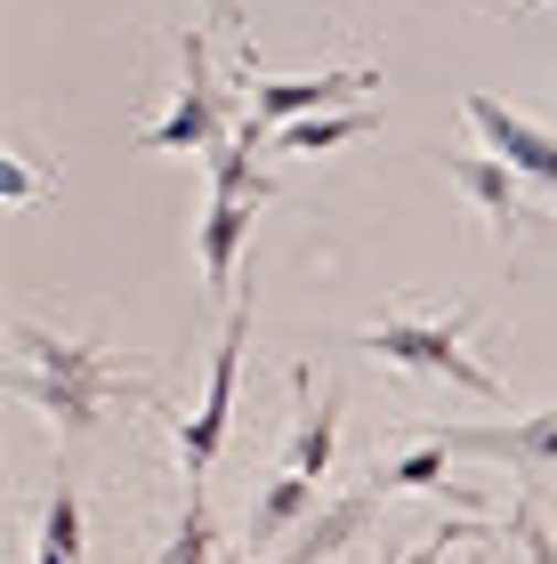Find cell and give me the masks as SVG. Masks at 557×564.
<instances>
[{
  "label": "cell",
  "instance_id": "6da1fadb",
  "mask_svg": "<svg viewBox=\"0 0 557 564\" xmlns=\"http://www.w3.org/2000/svg\"><path fill=\"white\" fill-rule=\"evenodd\" d=\"M9 347H17V364H9V395L17 403H33V412L49 427H65V435H89L97 412L106 403H154L130 379V364H114L97 339H57V330H41V323H9ZM162 412V403H154Z\"/></svg>",
  "mask_w": 557,
  "mask_h": 564
},
{
  "label": "cell",
  "instance_id": "30bf717a",
  "mask_svg": "<svg viewBox=\"0 0 557 564\" xmlns=\"http://www.w3.org/2000/svg\"><path fill=\"white\" fill-rule=\"evenodd\" d=\"M372 524H379V492H372V484H347V492H332L308 524H299L291 549H275V564H332L356 541H372Z\"/></svg>",
  "mask_w": 557,
  "mask_h": 564
},
{
  "label": "cell",
  "instance_id": "44dd1931",
  "mask_svg": "<svg viewBox=\"0 0 557 564\" xmlns=\"http://www.w3.org/2000/svg\"><path fill=\"white\" fill-rule=\"evenodd\" d=\"M202 17H211L218 33H243V0H202Z\"/></svg>",
  "mask_w": 557,
  "mask_h": 564
},
{
  "label": "cell",
  "instance_id": "52a82bcc",
  "mask_svg": "<svg viewBox=\"0 0 557 564\" xmlns=\"http://www.w3.org/2000/svg\"><path fill=\"white\" fill-rule=\"evenodd\" d=\"M437 444L452 459H493L517 476H557V403L549 412H517L501 427H437Z\"/></svg>",
  "mask_w": 557,
  "mask_h": 564
},
{
  "label": "cell",
  "instance_id": "4fadbf2b",
  "mask_svg": "<svg viewBox=\"0 0 557 564\" xmlns=\"http://www.w3.org/2000/svg\"><path fill=\"white\" fill-rule=\"evenodd\" d=\"M250 226H259V210H250V202H211V210H202V226H194V259H202V291H211V299L235 291V267H243Z\"/></svg>",
  "mask_w": 557,
  "mask_h": 564
},
{
  "label": "cell",
  "instance_id": "d6986e66",
  "mask_svg": "<svg viewBox=\"0 0 557 564\" xmlns=\"http://www.w3.org/2000/svg\"><path fill=\"white\" fill-rule=\"evenodd\" d=\"M0 194H9L17 202V210H24V202H41V170L33 162H24V153L9 145V153H0Z\"/></svg>",
  "mask_w": 557,
  "mask_h": 564
},
{
  "label": "cell",
  "instance_id": "277c9868",
  "mask_svg": "<svg viewBox=\"0 0 557 564\" xmlns=\"http://www.w3.org/2000/svg\"><path fill=\"white\" fill-rule=\"evenodd\" d=\"M243 113L259 121V130H291V121H315V113H347V106H364L372 89H388L379 82V65H340V73H250L243 82Z\"/></svg>",
  "mask_w": 557,
  "mask_h": 564
},
{
  "label": "cell",
  "instance_id": "7a4b0ae2",
  "mask_svg": "<svg viewBox=\"0 0 557 564\" xmlns=\"http://www.w3.org/2000/svg\"><path fill=\"white\" fill-rule=\"evenodd\" d=\"M469 330H476V306H452V315H379V323H364L356 347L379 355V364H396V371L452 379L476 403H510V379L485 355H469Z\"/></svg>",
  "mask_w": 557,
  "mask_h": 564
},
{
  "label": "cell",
  "instance_id": "7402d4cb",
  "mask_svg": "<svg viewBox=\"0 0 557 564\" xmlns=\"http://www.w3.org/2000/svg\"><path fill=\"white\" fill-rule=\"evenodd\" d=\"M469 564H485V556H469Z\"/></svg>",
  "mask_w": 557,
  "mask_h": 564
},
{
  "label": "cell",
  "instance_id": "e0dca14e",
  "mask_svg": "<svg viewBox=\"0 0 557 564\" xmlns=\"http://www.w3.org/2000/svg\"><path fill=\"white\" fill-rule=\"evenodd\" d=\"M379 130V106H347V113H315V121H291V130H275L283 153H340Z\"/></svg>",
  "mask_w": 557,
  "mask_h": 564
},
{
  "label": "cell",
  "instance_id": "7c38bea8",
  "mask_svg": "<svg viewBox=\"0 0 557 564\" xmlns=\"http://www.w3.org/2000/svg\"><path fill=\"white\" fill-rule=\"evenodd\" d=\"M259 121H235V130H226L211 153H202V162H211V202H250V210H267V202H275V177L259 170Z\"/></svg>",
  "mask_w": 557,
  "mask_h": 564
},
{
  "label": "cell",
  "instance_id": "3957f363",
  "mask_svg": "<svg viewBox=\"0 0 557 564\" xmlns=\"http://www.w3.org/2000/svg\"><path fill=\"white\" fill-rule=\"evenodd\" d=\"M179 97H170V113L154 130L138 138V153H211L226 130H235V97L218 89V57H211V33L186 24L179 33Z\"/></svg>",
  "mask_w": 557,
  "mask_h": 564
},
{
  "label": "cell",
  "instance_id": "603a6c76",
  "mask_svg": "<svg viewBox=\"0 0 557 564\" xmlns=\"http://www.w3.org/2000/svg\"><path fill=\"white\" fill-rule=\"evenodd\" d=\"M226 564H235V556H226Z\"/></svg>",
  "mask_w": 557,
  "mask_h": 564
},
{
  "label": "cell",
  "instance_id": "8992f818",
  "mask_svg": "<svg viewBox=\"0 0 557 564\" xmlns=\"http://www.w3.org/2000/svg\"><path fill=\"white\" fill-rule=\"evenodd\" d=\"M461 113H469V130L485 138L493 162H510L534 194L557 202V130H542V121L510 113V106H501V97H485V89H469V97H461Z\"/></svg>",
  "mask_w": 557,
  "mask_h": 564
},
{
  "label": "cell",
  "instance_id": "ba28073f",
  "mask_svg": "<svg viewBox=\"0 0 557 564\" xmlns=\"http://www.w3.org/2000/svg\"><path fill=\"white\" fill-rule=\"evenodd\" d=\"M291 395H299V420H291V435H283V476L323 484V476L340 468V412H347V388H323V395H315V371L291 364Z\"/></svg>",
  "mask_w": 557,
  "mask_h": 564
},
{
  "label": "cell",
  "instance_id": "ac0fdd59",
  "mask_svg": "<svg viewBox=\"0 0 557 564\" xmlns=\"http://www.w3.org/2000/svg\"><path fill=\"white\" fill-rule=\"evenodd\" d=\"M501 532L517 541V556H525V564H557V532L542 524V508H534V500H517L510 517H501Z\"/></svg>",
  "mask_w": 557,
  "mask_h": 564
},
{
  "label": "cell",
  "instance_id": "ffe728a7",
  "mask_svg": "<svg viewBox=\"0 0 557 564\" xmlns=\"http://www.w3.org/2000/svg\"><path fill=\"white\" fill-rule=\"evenodd\" d=\"M452 541H485V532H476V517H461V524H437V532H420V549L413 556H396V564H437Z\"/></svg>",
  "mask_w": 557,
  "mask_h": 564
},
{
  "label": "cell",
  "instance_id": "2e32d148",
  "mask_svg": "<svg viewBox=\"0 0 557 564\" xmlns=\"http://www.w3.org/2000/svg\"><path fill=\"white\" fill-rule=\"evenodd\" d=\"M154 564H226L218 556V517H211V492H202V484H186L179 524H170V541H162Z\"/></svg>",
  "mask_w": 557,
  "mask_h": 564
},
{
  "label": "cell",
  "instance_id": "5b68a950",
  "mask_svg": "<svg viewBox=\"0 0 557 564\" xmlns=\"http://www.w3.org/2000/svg\"><path fill=\"white\" fill-rule=\"evenodd\" d=\"M250 299H226V323H218V355H211V379H202V412L179 427V476L202 484L211 459L226 444V420H235V379H243V347H250Z\"/></svg>",
  "mask_w": 557,
  "mask_h": 564
},
{
  "label": "cell",
  "instance_id": "9c48e42d",
  "mask_svg": "<svg viewBox=\"0 0 557 564\" xmlns=\"http://www.w3.org/2000/svg\"><path fill=\"white\" fill-rule=\"evenodd\" d=\"M444 177L469 194V210L485 218V235L493 242H517L525 235V218H534V202H525V177L510 162H493V153H437Z\"/></svg>",
  "mask_w": 557,
  "mask_h": 564
},
{
  "label": "cell",
  "instance_id": "8fae6325",
  "mask_svg": "<svg viewBox=\"0 0 557 564\" xmlns=\"http://www.w3.org/2000/svg\"><path fill=\"white\" fill-rule=\"evenodd\" d=\"M364 484H372V492H379V500H404V492H428V500H444V508H461V517H476V508H485V500H476V492H452V452L437 444V435H420V444H413V452H396V459H388V452H379Z\"/></svg>",
  "mask_w": 557,
  "mask_h": 564
},
{
  "label": "cell",
  "instance_id": "5bb4252c",
  "mask_svg": "<svg viewBox=\"0 0 557 564\" xmlns=\"http://www.w3.org/2000/svg\"><path fill=\"white\" fill-rule=\"evenodd\" d=\"M89 532H82V484L57 476L41 500V524H33V564H82Z\"/></svg>",
  "mask_w": 557,
  "mask_h": 564
},
{
  "label": "cell",
  "instance_id": "9a60e30c",
  "mask_svg": "<svg viewBox=\"0 0 557 564\" xmlns=\"http://www.w3.org/2000/svg\"><path fill=\"white\" fill-rule=\"evenodd\" d=\"M323 508V484H308V476H267L259 484V500H250V541H283V532H299Z\"/></svg>",
  "mask_w": 557,
  "mask_h": 564
}]
</instances>
